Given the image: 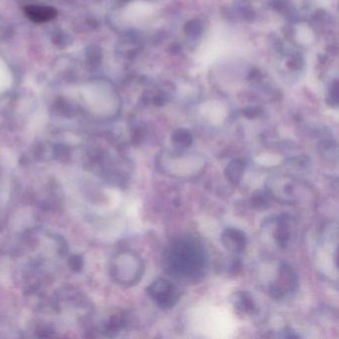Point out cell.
I'll return each mask as SVG.
<instances>
[{
	"mask_svg": "<svg viewBox=\"0 0 339 339\" xmlns=\"http://www.w3.org/2000/svg\"><path fill=\"white\" fill-rule=\"evenodd\" d=\"M147 294L153 303L161 309H170L180 300L178 288L168 279L159 277L147 288Z\"/></svg>",
	"mask_w": 339,
	"mask_h": 339,
	"instance_id": "obj_2",
	"label": "cell"
},
{
	"mask_svg": "<svg viewBox=\"0 0 339 339\" xmlns=\"http://www.w3.org/2000/svg\"><path fill=\"white\" fill-rule=\"evenodd\" d=\"M270 194L268 191H256L251 197V205L256 209H266L270 202Z\"/></svg>",
	"mask_w": 339,
	"mask_h": 339,
	"instance_id": "obj_11",
	"label": "cell"
},
{
	"mask_svg": "<svg viewBox=\"0 0 339 339\" xmlns=\"http://www.w3.org/2000/svg\"><path fill=\"white\" fill-rule=\"evenodd\" d=\"M202 30H203V24L198 19H193L185 25V31L190 36H197V35L201 34Z\"/></svg>",
	"mask_w": 339,
	"mask_h": 339,
	"instance_id": "obj_12",
	"label": "cell"
},
{
	"mask_svg": "<svg viewBox=\"0 0 339 339\" xmlns=\"http://www.w3.org/2000/svg\"><path fill=\"white\" fill-rule=\"evenodd\" d=\"M260 111H261V109H259V107H249V108H246L243 114L247 118L254 119V118H257L258 116H260V114H261Z\"/></svg>",
	"mask_w": 339,
	"mask_h": 339,
	"instance_id": "obj_13",
	"label": "cell"
},
{
	"mask_svg": "<svg viewBox=\"0 0 339 339\" xmlns=\"http://www.w3.org/2000/svg\"><path fill=\"white\" fill-rule=\"evenodd\" d=\"M319 153L320 155L328 160H336L337 158V146L336 143L330 140L322 141L319 145Z\"/></svg>",
	"mask_w": 339,
	"mask_h": 339,
	"instance_id": "obj_10",
	"label": "cell"
},
{
	"mask_svg": "<svg viewBox=\"0 0 339 339\" xmlns=\"http://www.w3.org/2000/svg\"><path fill=\"white\" fill-rule=\"evenodd\" d=\"M246 168V161L242 158L233 159L225 168V178L233 186H237L242 180Z\"/></svg>",
	"mask_w": 339,
	"mask_h": 339,
	"instance_id": "obj_8",
	"label": "cell"
},
{
	"mask_svg": "<svg viewBox=\"0 0 339 339\" xmlns=\"http://www.w3.org/2000/svg\"><path fill=\"white\" fill-rule=\"evenodd\" d=\"M298 287V276L292 267L281 263L276 280L270 286L269 293L272 299L280 300L287 294L294 292Z\"/></svg>",
	"mask_w": 339,
	"mask_h": 339,
	"instance_id": "obj_3",
	"label": "cell"
},
{
	"mask_svg": "<svg viewBox=\"0 0 339 339\" xmlns=\"http://www.w3.org/2000/svg\"><path fill=\"white\" fill-rule=\"evenodd\" d=\"M295 227V220L288 215H281L276 219L273 237L279 248L285 249L289 246L294 234Z\"/></svg>",
	"mask_w": 339,
	"mask_h": 339,
	"instance_id": "obj_4",
	"label": "cell"
},
{
	"mask_svg": "<svg viewBox=\"0 0 339 339\" xmlns=\"http://www.w3.org/2000/svg\"><path fill=\"white\" fill-rule=\"evenodd\" d=\"M171 142L178 149L188 148L193 142V136L187 130L180 129L175 131L171 136Z\"/></svg>",
	"mask_w": 339,
	"mask_h": 339,
	"instance_id": "obj_9",
	"label": "cell"
},
{
	"mask_svg": "<svg viewBox=\"0 0 339 339\" xmlns=\"http://www.w3.org/2000/svg\"><path fill=\"white\" fill-rule=\"evenodd\" d=\"M223 246L230 252L240 254L243 253L247 246V236L246 234L235 228L226 229L221 237Z\"/></svg>",
	"mask_w": 339,
	"mask_h": 339,
	"instance_id": "obj_5",
	"label": "cell"
},
{
	"mask_svg": "<svg viewBox=\"0 0 339 339\" xmlns=\"http://www.w3.org/2000/svg\"><path fill=\"white\" fill-rule=\"evenodd\" d=\"M233 307L241 315H252L257 311V305L252 296L245 291H239L231 297Z\"/></svg>",
	"mask_w": 339,
	"mask_h": 339,
	"instance_id": "obj_6",
	"label": "cell"
},
{
	"mask_svg": "<svg viewBox=\"0 0 339 339\" xmlns=\"http://www.w3.org/2000/svg\"><path fill=\"white\" fill-rule=\"evenodd\" d=\"M165 270L177 279L195 281L203 276L207 255L203 245L193 237L174 240L164 252Z\"/></svg>",
	"mask_w": 339,
	"mask_h": 339,
	"instance_id": "obj_1",
	"label": "cell"
},
{
	"mask_svg": "<svg viewBox=\"0 0 339 339\" xmlns=\"http://www.w3.org/2000/svg\"><path fill=\"white\" fill-rule=\"evenodd\" d=\"M24 12L30 20L34 21L36 23L47 22L57 15V12L54 8L40 5L26 6L24 8Z\"/></svg>",
	"mask_w": 339,
	"mask_h": 339,
	"instance_id": "obj_7",
	"label": "cell"
}]
</instances>
